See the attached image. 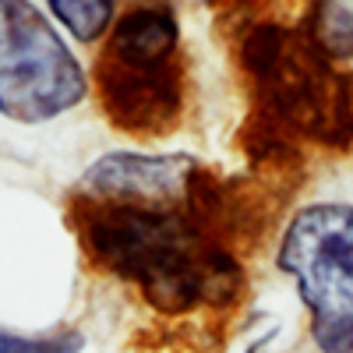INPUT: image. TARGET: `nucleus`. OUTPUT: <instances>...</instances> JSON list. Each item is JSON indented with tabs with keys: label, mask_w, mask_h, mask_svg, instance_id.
<instances>
[{
	"label": "nucleus",
	"mask_w": 353,
	"mask_h": 353,
	"mask_svg": "<svg viewBox=\"0 0 353 353\" xmlns=\"http://www.w3.org/2000/svg\"><path fill=\"white\" fill-rule=\"evenodd\" d=\"M68 212L88 265L134 286L163 314L230 307L241 297L237 254L188 209L74 198Z\"/></svg>",
	"instance_id": "1"
},
{
	"label": "nucleus",
	"mask_w": 353,
	"mask_h": 353,
	"mask_svg": "<svg viewBox=\"0 0 353 353\" xmlns=\"http://www.w3.org/2000/svg\"><path fill=\"white\" fill-rule=\"evenodd\" d=\"M96 88L110 124L134 138H159L181 124L184 61L181 21L166 4L121 14L96 61Z\"/></svg>",
	"instance_id": "2"
},
{
	"label": "nucleus",
	"mask_w": 353,
	"mask_h": 353,
	"mask_svg": "<svg viewBox=\"0 0 353 353\" xmlns=\"http://www.w3.org/2000/svg\"><path fill=\"white\" fill-rule=\"evenodd\" d=\"M241 68L272 128L329 145L353 138V74L336 71L304 32L276 21L251 25L241 39Z\"/></svg>",
	"instance_id": "3"
},
{
	"label": "nucleus",
	"mask_w": 353,
	"mask_h": 353,
	"mask_svg": "<svg viewBox=\"0 0 353 353\" xmlns=\"http://www.w3.org/2000/svg\"><path fill=\"white\" fill-rule=\"evenodd\" d=\"M276 265L293 279L321 353H353V205L314 201L283 230Z\"/></svg>",
	"instance_id": "4"
},
{
	"label": "nucleus",
	"mask_w": 353,
	"mask_h": 353,
	"mask_svg": "<svg viewBox=\"0 0 353 353\" xmlns=\"http://www.w3.org/2000/svg\"><path fill=\"white\" fill-rule=\"evenodd\" d=\"M88 96V74L53 21L25 0H0V113L46 124Z\"/></svg>",
	"instance_id": "5"
},
{
	"label": "nucleus",
	"mask_w": 353,
	"mask_h": 353,
	"mask_svg": "<svg viewBox=\"0 0 353 353\" xmlns=\"http://www.w3.org/2000/svg\"><path fill=\"white\" fill-rule=\"evenodd\" d=\"M201 173V163L188 152L145 156V152H106L78 176L74 198L184 209Z\"/></svg>",
	"instance_id": "6"
},
{
	"label": "nucleus",
	"mask_w": 353,
	"mask_h": 353,
	"mask_svg": "<svg viewBox=\"0 0 353 353\" xmlns=\"http://www.w3.org/2000/svg\"><path fill=\"white\" fill-rule=\"evenodd\" d=\"M304 36L329 61H353V4L350 0H325L307 11Z\"/></svg>",
	"instance_id": "7"
},
{
	"label": "nucleus",
	"mask_w": 353,
	"mask_h": 353,
	"mask_svg": "<svg viewBox=\"0 0 353 353\" xmlns=\"http://www.w3.org/2000/svg\"><path fill=\"white\" fill-rule=\"evenodd\" d=\"M50 14L78 43H96L117 21V4L113 0H50Z\"/></svg>",
	"instance_id": "8"
},
{
	"label": "nucleus",
	"mask_w": 353,
	"mask_h": 353,
	"mask_svg": "<svg viewBox=\"0 0 353 353\" xmlns=\"http://www.w3.org/2000/svg\"><path fill=\"white\" fill-rule=\"evenodd\" d=\"M85 336L78 329L50 332H11L0 325V353H81Z\"/></svg>",
	"instance_id": "9"
}]
</instances>
